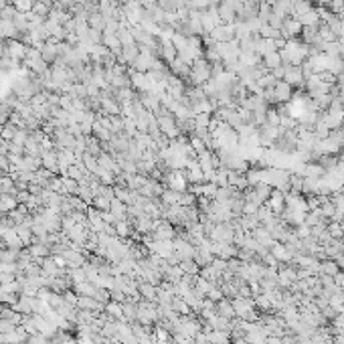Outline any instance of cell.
<instances>
[{
  "label": "cell",
  "instance_id": "4316f807",
  "mask_svg": "<svg viewBox=\"0 0 344 344\" xmlns=\"http://www.w3.org/2000/svg\"><path fill=\"white\" fill-rule=\"evenodd\" d=\"M63 259H65L69 265H79L83 261V257L77 251H65V253H63Z\"/></svg>",
  "mask_w": 344,
  "mask_h": 344
},
{
  "label": "cell",
  "instance_id": "9a60e30c",
  "mask_svg": "<svg viewBox=\"0 0 344 344\" xmlns=\"http://www.w3.org/2000/svg\"><path fill=\"white\" fill-rule=\"evenodd\" d=\"M168 67L172 69V75H176L180 79H188V75H190V65H188V63H184L182 59H178V57L172 61Z\"/></svg>",
  "mask_w": 344,
  "mask_h": 344
},
{
  "label": "cell",
  "instance_id": "d6986e66",
  "mask_svg": "<svg viewBox=\"0 0 344 344\" xmlns=\"http://www.w3.org/2000/svg\"><path fill=\"white\" fill-rule=\"evenodd\" d=\"M300 25H302V27H318V25H320L318 8H312L310 12H306L302 18H300Z\"/></svg>",
  "mask_w": 344,
  "mask_h": 344
},
{
  "label": "cell",
  "instance_id": "484cf974",
  "mask_svg": "<svg viewBox=\"0 0 344 344\" xmlns=\"http://www.w3.org/2000/svg\"><path fill=\"white\" fill-rule=\"evenodd\" d=\"M33 4H35V0H12V6L18 12H25V14L33 10Z\"/></svg>",
  "mask_w": 344,
  "mask_h": 344
},
{
  "label": "cell",
  "instance_id": "ab89813d",
  "mask_svg": "<svg viewBox=\"0 0 344 344\" xmlns=\"http://www.w3.org/2000/svg\"><path fill=\"white\" fill-rule=\"evenodd\" d=\"M4 6H6V0H0V10H2Z\"/></svg>",
  "mask_w": 344,
  "mask_h": 344
},
{
  "label": "cell",
  "instance_id": "d4e9b609",
  "mask_svg": "<svg viewBox=\"0 0 344 344\" xmlns=\"http://www.w3.org/2000/svg\"><path fill=\"white\" fill-rule=\"evenodd\" d=\"M188 142H190V148L195 150V154H197V156H199V154H203L205 150H209V148H207V142H205V140H201V138H197V136H190V140H188Z\"/></svg>",
  "mask_w": 344,
  "mask_h": 344
},
{
  "label": "cell",
  "instance_id": "4dcf8cb0",
  "mask_svg": "<svg viewBox=\"0 0 344 344\" xmlns=\"http://www.w3.org/2000/svg\"><path fill=\"white\" fill-rule=\"evenodd\" d=\"M93 205H95L99 211H110V207H112V199H107V197L97 195V197L93 199Z\"/></svg>",
  "mask_w": 344,
  "mask_h": 344
},
{
  "label": "cell",
  "instance_id": "f35d334b",
  "mask_svg": "<svg viewBox=\"0 0 344 344\" xmlns=\"http://www.w3.org/2000/svg\"><path fill=\"white\" fill-rule=\"evenodd\" d=\"M263 2H265V4H269V6H273V4L277 2V0H263Z\"/></svg>",
  "mask_w": 344,
  "mask_h": 344
},
{
  "label": "cell",
  "instance_id": "f1b7e54d",
  "mask_svg": "<svg viewBox=\"0 0 344 344\" xmlns=\"http://www.w3.org/2000/svg\"><path fill=\"white\" fill-rule=\"evenodd\" d=\"M14 190H16L14 180H10V178H0V192H2V195H10V192H14Z\"/></svg>",
  "mask_w": 344,
  "mask_h": 344
},
{
  "label": "cell",
  "instance_id": "4fadbf2b",
  "mask_svg": "<svg viewBox=\"0 0 344 344\" xmlns=\"http://www.w3.org/2000/svg\"><path fill=\"white\" fill-rule=\"evenodd\" d=\"M158 55L170 65V63L178 57V51H176L174 45H172V41H160V53H158Z\"/></svg>",
  "mask_w": 344,
  "mask_h": 344
},
{
  "label": "cell",
  "instance_id": "d590c367",
  "mask_svg": "<svg viewBox=\"0 0 344 344\" xmlns=\"http://www.w3.org/2000/svg\"><path fill=\"white\" fill-rule=\"evenodd\" d=\"M49 249H47V245H43V243H39V245H35V247H31V255H35V257H41V255H45Z\"/></svg>",
  "mask_w": 344,
  "mask_h": 344
},
{
  "label": "cell",
  "instance_id": "d6a6232c",
  "mask_svg": "<svg viewBox=\"0 0 344 344\" xmlns=\"http://www.w3.org/2000/svg\"><path fill=\"white\" fill-rule=\"evenodd\" d=\"M195 128H209V122H211V114H197L195 118Z\"/></svg>",
  "mask_w": 344,
  "mask_h": 344
},
{
  "label": "cell",
  "instance_id": "ac0fdd59",
  "mask_svg": "<svg viewBox=\"0 0 344 344\" xmlns=\"http://www.w3.org/2000/svg\"><path fill=\"white\" fill-rule=\"evenodd\" d=\"M110 213L116 217V221H124L126 213H128V205L122 203V201H118V199H114L112 201V207H110Z\"/></svg>",
  "mask_w": 344,
  "mask_h": 344
},
{
  "label": "cell",
  "instance_id": "e575fe53",
  "mask_svg": "<svg viewBox=\"0 0 344 344\" xmlns=\"http://www.w3.org/2000/svg\"><path fill=\"white\" fill-rule=\"evenodd\" d=\"M14 134H16V128H14L12 124H8V126H4V130H2V138H4L6 142H10V140L14 138Z\"/></svg>",
  "mask_w": 344,
  "mask_h": 344
},
{
  "label": "cell",
  "instance_id": "60d3db41",
  "mask_svg": "<svg viewBox=\"0 0 344 344\" xmlns=\"http://www.w3.org/2000/svg\"><path fill=\"white\" fill-rule=\"evenodd\" d=\"M0 344H4V336L2 334H0Z\"/></svg>",
  "mask_w": 344,
  "mask_h": 344
},
{
  "label": "cell",
  "instance_id": "30bf717a",
  "mask_svg": "<svg viewBox=\"0 0 344 344\" xmlns=\"http://www.w3.org/2000/svg\"><path fill=\"white\" fill-rule=\"evenodd\" d=\"M27 45L25 43H20V41H16V39H10V41H6V55L4 57H10V59H14V61H23L25 59V55H27Z\"/></svg>",
  "mask_w": 344,
  "mask_h": 344
},
{
  "label": "cell",
  "instance_id": "5bb4252c",
  "mask_svg": "<svg viewBox=\"0 0 344 344\" xmlns=\"http://www.w3.org/2000/svg\"><path fill=\"white\" fill-rule=\"evenodd\" d=\"M18 35L16 27H14V20H8V18H0V39L2 41H10Z\"/></svg>",
  "mask_w": 344,
  "mask_h": 344
},
{
  "label": "cell",
  "instance_id": "8992f818",
  "mask_svg": "<svg viewBox=\"0 0 344 344\" xmlns=\"http://www.w3.org/2000/svg\"><path fill=\"white\" fill-rule=\"evenodd\" d=\"M284 81H288L292 87H306V77L300 65H286Z\"/></svg>",
  "mask_w": 344,
  "mask_h": 344
},
{
  "label": "cell",
  "instance_id": "8fae6325",
  "mask_svg": "<svg viewBox=\"0 0 344 344\" xmlns=\"http://www.w3.org/2000/svg\"><path fill=\"white\" fill-rule=\"evenodd\" d=\"M265 205H267V207H269V209H271L275 215H282V213H284V209H286V192H282V190L273 188Z\"/></svg>",
  "mask_w": 344,
  "mask_h": 344
},
{
  "label": "cell",
  "instance_id": "2e32d148",
  "mask_svg": "<svg viewBox=\"0 0 344 344\" xmlns=\"http://www.w3.org/2000/svg\"><path fill=\"white\" fill-rule=\"evenodd\" d=\"M251 235H253V239L259 243V245H263V247H271L275 243L273 237H271V233L265 227H257L255 231H251Z\"/></svg>",
  "mask_w": 344,
  "mask_h": 344
},
{
  "label": "cell",
  "instance_id": "3957f363",
  "mask_svg": "<svg viewBox=\"0 0 344 344\" xmlns=\"http://www.w3.org/2000/svg\"><path fill=\"white\" fill-rule=\"evenodd\" d=\"M172 328H174V334H184V336H190V338H195L201 332V324L195 318H178L176 324Z\"/></svg>",
  "mask_w": 344,
  "mask_h": 344
},
{
  "label": "cell",
  "instance_id": "83f0119b",
  "mask_svg": "<svg viewBox=\"0 0 344 344\" xmlns=\"http://www.w3.org/2000/svg\"><path fill=\"white\" fill-rule=\"evenodd\" d=\"M33 12H35L37 16L47 18V16H49V12H51V6H49V4H45V2H35V4H33Z\"/></svg>",
  "mask_w": 344,
  "mask_h": 344
},
{
  "label": "cell",
  "instance_id": "9c48e42d",
  "mask_svg": "<svg viewBox=\"0 0 344 344\" xmlns=\"http://www.w3.org/2000/svg\"><path fill=\"white\" fill-rule=\"evenodd\" d=\"M320 118L328 126V130H338L344 124V110H332V107H328V112L322 114Z\"/></svg>",
  "mask_w": 344,
  "mask_h": 344
},
{
  "label": "cell",
  "instance_id": "ba28073f",
  "mask_svg": "<svg viewBox=\"0 0 344 344\" xmlns=\"http://www.w3.org/2000/svg\"><path fill=\"white\" fill-rule=\"evenodd\" d=\"M128 73H130V83H132V87L138 89L140 93L152 89V81L148 79L146 73H140V71H136V69H132V67H130V71H128Z\"/></svg>",
  "mask_w": 344,
  "mask_h": 344
},
{
  "label": "cell",
  "instance_id": "836d02e7",
  "mask_svg": "<svg viewBox=\"0 0 344 344\" xmlns=\"http://www.w3.org/2000/svg\"><path fill=\"white\" fill-rule=\"evenodd\" d=\"M116 227V233H118V237H128V233H130V227H128L126 221H116L114 223Z\"/></svg>",
  "mask_w": 344,
  "mask_h": 344
},
{
  "label": "cell",
  "instance_id": "e0dca14e",
  "mask_svg": "<svg viewBox=\"0 0 344 344\" xmlns=\"http://www.w3.org/2000/svg\"><path fill=\"white\" fill-rule=\"evenodd\" d=\"M101 45H105V47H107V51H110L112 55H116V57L122 53V43H120L118 35H103V39H101Z\"/></svg>",
  "mask_w": 344,
  "mask_h": 344
},
{
  "label": "cell",
  "instance_id": "6da1fadb",
  "mask_svg": "<svg viewBox=\"0 0 344 344\" xmlns=\"http://www.w3.org/2000/svg\"><path fill=\"white\" fill-rule=\"evenodd\" d=\"M213 77V65L205 59H197L195 63L190 65V75H188V81L195 85V87H203V85Z\"/></svg>",
  "mask_w": 344,
  "mask_h": 344
},
{
  "label": "cell",
  "instance_id": "52a82bcc",
  "mask_svg": "<svg viewBox=\"0 0 344 344\" xmlns=\"http://www.w3.org/2000/svg\"><path fill=\"white\" fill-rule=\"evenodd\" d=\"M184 176L188 180V184H201L205 182V174H203V168L199 164V160H188L186 168H184Z\"/></svg>",
  "mask_w": 344,
  "mask_h": 344
},
{
  "label": "cell",
  "instance_id": "7c38bea8",
  "mask_svg": "<svg viewBox=\"0 0 344 344\" xmlns=\"http://www.w3.org/2000/svg\"><path fill=\"white\" fill-rule=\"evenodd\" d=\"M154 231H156L154 239H160V241H174L176 239V231H174V227H172V223L160 221Z\"/></svg>",
  "mask_w": 344,
  "mask_h": 344
},
{
  "label": "cell",
  "instance_id": "5b68a950",
  "mask_svg": "<svg viewBox=\"0 0 344 344\" xmlns=\"http://www.w3.org/2000/svg\"><path fill=\"white\" fill-rule=\"evenodd\" d=\"M217 8L225 25H233L237 20V0H221V4Z\"/></svg>",
  "mask_w": 344,
  "mask_h": 344
},
{
  "label": "cell",
  "instance_id": "7402d4cb",
  "mask_svg": "<svg viewBox=\"0 0 344 344\" xmlns=\"http://www.w3.org/2000/svg\"><path fill=\"white\" fill-rule=\"evenodd\" d=\"M263 65H265L269 71H273V69H277L279 65H282V57H279V51L265 55V57H263Z\"/></svg>",
  "mask_w": 344,
  "mask_h": 344
},
{
  "label": "cell",
  "instance_id": "b9f144b4",
  "mask_svg": "<svg viewBox=\"0 0 344 344\" xmlns=\"http://www.w3.org/2000/svg\"><path fill=\"white\" fill-rule=\"evenodd\" d=\"M93 2H101V0H93Z\"/></svg>",
  "mask_w": 344,
  "mask_h": 344
},
{
  "label": "cell",
  "instance_id": "603a6c76",
  "mask_svg": "<svg viewBox=\"0 0 344 344\" xmlns=\"http://www.w3.org/2000/svg\"><path fill=\"white\" fill-rule=\"evenodd\" d=\"M320 273H324V275L334 277V275L338 273V263H336V261H330V259L322 261V263H320Z\"/></svg>",
  "mask_w": 344,
  "mask_h": 344
},
{
  "label": "cell",
  "instance_id": "ffe728a7",
  "mask_svg": "<svg viewBox=\"0 0 344 344\" xmlns=\"http://www.w3.org/2000/svg\"><path fill=\"white\" fill-rule=\"evenodd\" d=\"M217 314L223 316V318H235V310H233V304L229 302V300H219V304H217Z\"/></svg>",
  "mask_w": 344,
  "mask_h": 344
},
{
  "label": "cell",
  "instance_id": "f546056e",
  "mask_svg": "<svg viewBox=\"0 0 344 344\" xmlns=\"http://www.w3.org/2000/svg\"><path fill=\"white\" fill-rule=\"evenodd\" d=\"M269 16H271V6L265 4V2H261V4H259V10H257V18H259L261 23H267Z\"/></svg>",
  "mask_w": 344,
  "mask_h": 344
},
{
  "label": "cell",
  "instance_id": "8d00e7d4",
  "mask_svg": "<svg viewBox=\"0 0 344 344\" xmlns=\"http://www.w3.org/2000/svg\"><path fill=\"white\" fill-rule=\"evenodd\" d=\"M334 344H344V334H338L336 340H334Z\"/></svg>",
  "mask_w": 344,
  "mask_h": 344
},
{
  "label": "cell",
  "instance_id": "74e56055",
  "mask_svg": "<svg viewBox=\"0 0 344 344\" xmlns=\"http://www.w3.org/2000/svg\"><path fill=\"white\" fill-rule=\"evenodd\" d=\"M112 2H116V4H118V6H124V4H126V2H128V0H112Z\"/></svg>",
  "mask_w": 344,
  "mask_h": 344
},
{
  "label": "cell",
  "instance_id": "277c9868",
  "mask_svg": "<svg viewBox=\"0 0 344 344\" xmlns=\"http://www.w3.org/2000/svg\"><path fill=\"white\" fill-rule=\"evenodd\" d=\"M292 97H294V87L288 81L277 79L273 83V103H288Z\"/></svg>",
  "mask_w": 344,
  "mask_h": 344
},
{
  "label": "cell",
  "instance_id": "44dd1931",
  "mask_svg": "<svg viewBox=\"0 0 344 344\" xmlns=\"http://www.w3.org/2000/svg\"><path fill=\"white\" fill-rule=\"evenodd\" d=\"M16 205H18L16 197H10V195H0V211H2V213H10V211H14V209H16Z\"/></svg>",
  "mask_w": 344,
  "mask_h": 344
},
{
  "label": "cell",
  "instance_id": "1f68e13d",
  "mask_svg": "<svg viewBox=\"0 0 344 344\" xmlns=\"http://www.w3.org/2000/svg\"><path fill=\"white\" fill-rule=\"evenodd\" d=\"M158 6H160L164 12H176L178 2H176V0H158Z\"/></svg>",
  "mask_w": 344,
  "mask_h": 344
},
{
  "label": "cell",
  "instance_id": "cb8c5ba5",
  "mask_svg": "<svg viewBox=\"0 0 344 344\" xmlns=\"http://www.w3.org/2000/svg\"><path fill=\"white\" fill-rule=\"evenodd\" d=\"M178 267L182 269V273H184V275H197V273H199V269H201V267L195 263V259L180 261V263H178Z\"/></svg>",
  "mask_w": 344,
  "mask_h": 344
},
{
  "label": "cell",
  "instance_id": "7a4b0ae2",
  "mask_svg": "<svg viewBox=\"0 0 344 344\" xmlns=\"http://www.w3.org/2000/svg\"><path fill=\"white\" fill-rule=\"evenodd\" d=\"M162 180L166 182V188H172L176 192H186L188 190V180L184 176V170H166Z\"/></svg>",
  "mask_w": 344,
  "mask_h": 344
}]
</instances>
